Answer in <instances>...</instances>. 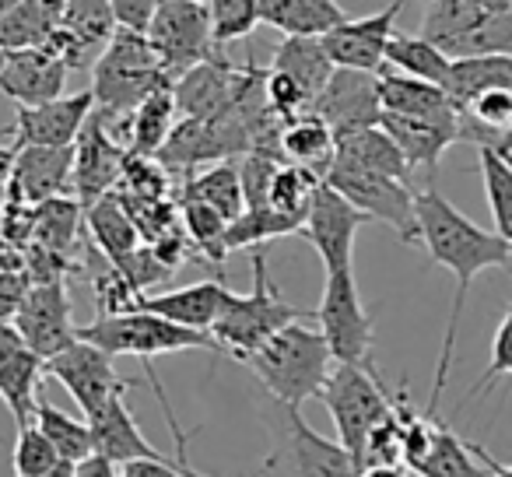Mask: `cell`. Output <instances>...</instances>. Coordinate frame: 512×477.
<instances>
[{
    "label": "cell",
    "mask_w": 512,
    "mask_h": 477,
    "mask_svg": "<svg viewBox=\"0 0 512 477\" xmlns=\"http://www.w3.org/2000/svg\"><path fill=\"white\" fill-rule=\"evenodd\" d=\"M414 221H418V243H425L432 264L446 267V271L456 278L453 309H449L439 365H435L432 400H428V407H425L428 414H435L439 411L442 390H446V379H449V362H453L456 334H460L463 309H467L470 281H474L477 274L491 271V267L512 271V246L505 243L498 232H484L477 221H470L463 211H456L435 186L414 190Z\"/></svg>",
    "instance_id": "6da1fadb"
},
{
    "label": "cell",
    "mask_w": 512,
    "mask_h": 477,
    "mask_svg": "<svg viewBox=\"0 0 512 477\" xmlns=\"http://www.w3.org/2000/svg\"><path fill=\"white\" fill-rule=\"evenodd\" d=\"M242 365L253 372L271 400L302 407L306 400L320 397L323 383L334 369V355L320 330L295 320L267 337L256 351H249Z\"/></svg>",
    "instance_id": "7a4b0ae2"
},
{
    "label": "cell",
    "mask_w": 512,
    "mask_h": 477,
    "mask_svg": "<svg viewBox=\"0 0 512 477\" xmlns=\"http://www.w3.org/2000/svg\"><path fill=\"white\" fill-rule=\"evenodd\" d=\"M162 85H172V78L165 74L162 60L144 32L116 29V36L92 64L95 113L106 123L113 116L127 123L130 113Z\"/></svg>",
    "instance_id": "3957f363"
},
{
    "label": "cell",
    "mask_w": 512,
    "mask_h": 477,
    "mask_svg": "<svg viewBox=\"0 0 512 477\" xmlns=\"http://www.w3.org/2000/svg\"><path fill=\"white\" fill-rule=\"evenodd\" d=\"M78 337L95 348H102L106 355L120 358H144V369H148V383L155 390L158 404L165 400V390L158 383V376L151 372V362L158 355H172V351H190V348H204V351H218L211 334L204 330H190L179 327V323L165 320V316L144 313V309H127V313H102L99 320H92L88 327H78Z\"/></svg>",
    "instance_id": "277c9868"
},
{
    "label": "cell",
    "mask_w": 512,
    "mask_h": 477,
    "mask_svg": "<svg viewBox=\"0 0 512 477\" xmlns=\"http://www.w3.org/2000/svg\"><path fill=\"white\" fill-rule=\"evenodd\" d=\"M271 428V453L264 460V477H358L362 463L337 439H323L306 425L302 407L271 400L264 407Z\"/></svg>",
    "instance_id": "5b68a950"
},
{
    "label": "cell",
    "mask_w": 512,
    "mask_h": 477,
    "mask_svg": "<svg viewBox=\"0 0 512 477\" xmlns=\"http://www.w3.org/2000/svg\"><path fill=\"white\" fill-rule=\"evenodd\" d=\"M299 316H302L299 309L288 306V302L278 295L271 274H267L264 246H256L253 292L228 295L225 309H221V316L211 327V337H214V344H218V351H225V355H232L235 362H242L249 351H256L267 337L278 334V330L288 327V323H295Z\"/></svg>",
    "instance_id": "8992f818"
},
{
    "label": "cell",
    "mask_w": 512,
    "mask_h": 477,
    "mask_svg": "<svg viewBox=\"0 0 512 477\" xmlns=\"http://www.w3.org/2000/svg\"><path fill=\"white\" fill-rule=\"evenodd\" d=\"M330 421L337 428V442L365 467V442L369 432L390 414L393 390L376 372V365H337L330 369L327 383L320 390Z\"/></svg>",
    "instance_id": "52a82bcc"
},
{
    "label": "cell",
    "mask_w": 512,
    "mask_h": 477,
    "mask_svg": "<svg viewBox=\"0 0 512 477\" xmlns=\"http://www.w3.org/2000/svg\"><path fill=\"white\" fill-rule=\"evenodd\" d=\"M316 330L323 334L337 365L372 362L376 327H372V316L365 309L351 267L327 274V288H323L320 309H316Z\"/></svg>",
    "instance_id": "ba28073f"
},
{
    "label": "cell",
    "mask_w": 512,
    "mask_h": 477,
    "mask_svg": "<svg viewBox=\"0 0 512 477\" xmlns=\"http://www.w3.org/2000/svg\"><path fill=\"white\" fill-rule=\"evenodd\" d=\"M330 186L341 197H348L369 221H383L393 232H400L404 243H418V221H414V190L404 179L383 176V172L362 169L351 162H334L323 172Z\"/></svg>",
    "instance_id": "9c48e42d"
},
{
    "label": "cell",
    "mask_w": 512,
    "mask_h": 477,
    "mask_svg": "<svg viewBox=\"0 0 512 477\" xmlns=\"http://www.w3.org/2000/svg\"><path fill=\"white\" fill-rule=\"evenodd\" d=\"M148 43L155 46L165 74L172 81L190 67L221 53L211 32V15L204 0H162L148 25Z\"/></svg>",
    "instance_id": "30bf717a"
},
{
    "label": "cell",
    "mask_w": 512,
    "mask_h": 477,
    "mask_svg": "<svg viewBox=\"0 0 512 477\" xmlns=\"http://www.w3.org/2000/svg\"><path fill=\"white\" fill-rule=\"evenodd\" d=\"M46 376L57 379L67 393L74 397V404L81 407V414L95 418L106 411L113 400H120L130 390V379H123L116 372V358L106 355L102 348L88 341H74L71 348H64L60 355L46 358Z\"/></svg>",
    "instance_id": "8fae6325"
},
{
    "label": "cell",
    "mask_w": 512,
    "mask_h": 477,
    "mask_svg": "<svg viewBox=\"0 0 512 477\" xmlns=\"http://www.w3.org/2000/svg\"><path fill=\"white\" fill-rule=\"evenodd\" d=\"M365 221L369 218L323 179V183L316 186L313 200H309V211H306V218H302L299 235L320 253L323 267H327V274H330V271H341V267H351L355 235Z\"/></svg>",
    "instance_id": "7c38bea8"
},
{
    "label": "cell",
    "mask_w": 512,
    "mask_h": 477,
    "mask_svg": "<svg viewBox=\"0 0 512 477\" xmlns=\"http://www.w3.org/2000/svg\"><path fill=\"white\" fill-rule=\"evenodd\" d=\"M313 109L334 137L355 134L365 127H379L383 102H379V74L355 71V67H334L323 92L313 99Z\"/></svg>",
    "instance_id": "4fadbf2b"
},
{
    "label": "cell",
    "mask_w": 512,
    "mask_h": 477,
    "mask_svg": "<svg viewBox=\"0 0 512 477\" xmlns=\"http://www.w3.org/2000/svg\"><path fill=\"white\" fill-rule=\"evenodd\" d=\"M95 109L92 88L60 99L39 102V106H18L15 127H11V151L18 148H71L85 130Z\"/></svg>",
    "instance_id": "5bb4252c"
},
{
    "label": "cell",
    "mask_w": 512,
    "mask_h": 477,
    "mask_svg": "<svg viewBox=\"0 0 512 477\" xmlns=\"http://www.w3.org/2000/svg\"><path fill=\"white\" fill-rule=\"evenodd\" d=\"M15 327L43 362L71 348L78 341V327L71 320V299H67L64 281H32L29 295H25L22 309L15 316Z\"/></svg>",
    "instance_id": "9a60e30c"
},
{
    "label": "cell",
    "mask_w": 512,
    "mask_h": 477,
    "mask_svg": "<svg viewBox=\"0 0 512 477\" xmlns=\"http://www.w3.org/2000/svg\"><path fill=\"white\" fill-rule=\"evenodd\" d=\"M123 165H127V151L109 134V123L92 109L85 130H81L78 141H74L71 183H74V193H78V204L92 207L95 200L113 193V186L123 179Z\"/></svg>",
    "instance_id": "2e32d148"
},
{
    "label": "cell",
    "mask_w": 512,
    "mask_h": 477,
    "mask_svg": "<svg viewBox=\"0 0 512 477\" xmlns=\"http://www.w3.org/2000/svg\"><path fill=\"white\" fill-rule=\"evenodd\" d=\"M407 0H393L379 15L365 18H344L337 29L323 36L334 67H355V71L379 74L386 67V46L397 32V15L404 11Z\"/></svg>",
    "instance_id": "e0dca14e"
},
{
    "label": "cell",
    "mask_w": 512,
    "mask_h": 477,
    "mask_svg": "<svg viewBox=\"0 0 512 477\" xmlns=\"http://www.w3.org/2000/svg\"><path fill=\"white\" fill-rule=\"evenodd\" d=\"M116 36V18L109 0H71L60 18V25L46 39V50H53L71 71L92 67L99 53Z\"/></svg>",
    "instance_id": "ac0fdd59"
},
{
    "label": "cell",
    "mask_w": 512,
    "mask_h": 477,
    "mask_svg": "<svg viewBox=\"0 0 512 477\" xmlns=\"http://www.w3.org/2000/svg\"><path fill=\"white\" fill-rule=\"evenodd\" d=\"M379 127L397 141L400 155H404L411 176L418 169L435 172L439 158L453 148L456 141H463V120L460 109L449 116H397V113H383L379 116Z\"/></svg>",
    "instance_id": "d6986e66"
},
{
    "label": "cell",
    "mask_w": 512,
    "mask_h": 477,
    "mask_svg": "<svg viewBox=\"0 0 512 477\" xmlns=\"http://www.w3.org/2000/svg\"><path fill=\"white\" fill-rule=\"evenodd\" d=\"M67 71L71 67L46 46H29V50H8V67L0 74V92L15 99L18 106H39L64 95Z\"/></svg>",
    "instance_id": "ffe728a7"
},
{
    "label": "cell",
    "mask_w": 512,
    "mask_h": 477,
    "mask_svg": "<svg viewBox=\"0 0 512 477\" xmlns=\"http://www.w3.org/2000/svg\"><path fill=\"white\" fill-rule=\"evenodd\" d=\"M235 78H239V67H232V60H225L221 53H214L211 60L179 74L172 81L179 116L183 120H214L232 99Z\"/></svg>",
    "instance_id": "44dd1931"
},
{
    "label": "cell",
    "mask_w": 512,
    "mask_h": 477,
    "mask_svg": "<svg viewBox=\"0 0 512 477\" xmlns=\"http://www.w3.org/2000/svg\"><path fill=\"white\" fill-rule=\"evenodd\" d=\"M11 193L22 204H43L60 197L74 176V144L71 148H18L11 158Z\"/></svg>",
    "instance_id": "7402d4cb"
},
{
    "label": "cell",
    "mask_w": 512,
    "mask_h": 477,
    "mask_svg": "<svg viewBox=\"0 0 512 477\" xmlns=\"http://www.w3.org/2000/svg\"><path fill=\"white\" fill-rule=\"evenodd\" d=\"M228 295L232 292H228L221 281H197V285L169 288V292H158V295H137L134 309L165 316V320L179 323V327L211 334L214 320H218L221 309H225Z\"/></svg>",
    "instance_id": "603a6c76"
},
{
    "label": "cell",
    "mask_w": 512,
    "mask_h": 477,
    "mask_svg": "<svg viewBox=\"0 0 512 477\" xmlns=\"http://www.w3.org/2000/svg\"><path fill=\"white\" fill-rule=\"evenodd\" d=\"M256 8H260V22L285 36L323 39L344 18H351L337 0H256Z\"/></svg>",
    "instance_id": "cb8c5ba5"
},
{
    "label": "cell",
    "mask_w": 512,
    "mask_h": 477,
    "mask_svg": "<svg viewBox=\"0 0 512 477\" xmlns=\"http://www.w3.org/2000/svg\"><path fill=\"white\" fill-rule=\"evenodd\" d=\"M407 470L414 477H491L477 456V442H463L446 421H435L432 442Z\"/></svg>",
    "instance_id": "d4e9b609"
},
{
    "label": "cell",
    "mask_w": 512,
    "mask_h": 477,
    "mask_svg": "<svg viewBox=\"0 0 512 477\" xmlns=\"http://www.w3.org/2000/svg\"><path fill=\"white\" fill-rule=\"evenodd\" d=\"M85 221L92 228V239L102 253L109 257V264L123 267L137 250H141V228L134 225L130 211L123 207V200L116 193H106L102 200H95L92 207H85Z\"/></svg>",
    "instance_id": "484cf974"
},
{
    "label": "cell",
    "mask_w": 512,
    "mask_h": 477,
    "mask_svg": "<svg viewBox=\"0 0 512 477\" xmlns=\"http://www.w3.org/2000/svg\"><path fill=\"white\" fill-rule=\"evenodd\" d=\"M379 102H383V113L397 116H449L456 113L453 99L446 95L442 85L432 81L411 78V74L400 71H379Z\"/></svg>",
    "instance_id": "4316f807"
},
{
    "label": "cell",
    "mask_w": 512,
    "mask_h": 477,
    "mask_svg": "<svg viewBox=\"0 0 512 477\" xmlns=\"http://www.w3.org/2000/svg\"><path fill=\"white\" fill-rule=\"evenodd\" d=\"M446 95L456 109L470 106L477 95L512 88V53H491V57H460L449 64V74L442 81Z\"/></svg>",
    "instance_id": "83f0119b"
},
{
    "label": "cell",
    "mask_w": 512,
    "mask_h": 477,
    "mask_svg": "<svg viewBox=\"0 0 512 477\" xmlns=\"http://www.w3.org/2000/svg\"><path fill=\"white\" fill-rule=\"evenodd\" d=\"M271 67L288 74L292 81H299L309 99H316L330 81V74H334V60H330L323 39L316 36H285L278 43V50H274Z\"/></svg>",
    "instance_id": "f1b7e54d"
},
{
    "label": "cell",
    "mask_w": 512,
    "mask_h": 477,
    "mask_svg": "<svg viewBox=\"0 0 512 477\" xmlns=\"http://www.w3.org/2000/svg\"><path fill=\"white\" fill-rule=\"evenodd\" d=\"M179 123V109H176V95L172 85H162L141 102V106L130 113L127 120V134H130V155H144L155 158L158 148L169 141L172 127Z\"/></svg>",
    "instance_id": "f546056e"
},
{
    "label": "cell",
    "mask_w": 512,
    "mask_h": 477,
    "mask_svg": "<svg viewBox=\"0 0 512 477\" xmlns=\"http://www.w3.org/2000/svg\"><path fill=\"white\" fill-rule=\"evenodd\" d=\"M278 144H281V155L285 158H292L295 165H309V169H316L323 176L327 165L334 162L337 137H334V130H330L327 123L313 113V109H306V113H299V116H292V120L281 123Z\"/></svg>",
    "instance_id": "4dcf8cb0"
},
{
    "label": "cell",
    "mask_w": 512,
    "mask_h": 477,
    "mask_svg": "<svg viewBox=\"0 0 512 477\" xmlns=\"http://www.w3.org/2000/svg\"><path fill=\"white\" fill-rule=\"evenodd\" d=\"M183 197L200 200V204L214 207L221 218L235 221L246 211V200H242V179H239V162L232 158H221L211 162L207 169H193L183 183Z\"/></svg>",
    "instance_id": "1f68e13d"
},
{
    "label": "cell",
    "mask_w": 512,
    "mask_h": 477,
    "mask_svg": "<svg viewBox=\"0 0 512 477\" xmlns=\"http://www.w3.org/2000/svg\"><path fill=\"white\" fill-rule=\"evenodd\" d=\"M334 158L411 183V169H407V162H404V155H400L397 141H393V137L386 134L383 127H365V130H355V134L337 137Z\"/></svg>",
    "instance_id": "d6a6232c"
},
{
    "label": "cell",
    "mask_w": 512,
    "mask_h": 477,
    "mask_svg": "<svg viewBox=\"0 0 512 477\" xmlns=\"http://www.w3.org/2000/svg\"><path fill=\"white\" fill-rule=\"evenodd\" d=\"M32 421H36L39 432H43L46 439L53 442V449L60 453V460L71 463V467H78V463H85V460H92V456H95L92 425H88V421L71 418L67 411H60V407L50 404L43 393L36 397V411H32Z\"/></svg>",
    "instance_id": "836d02e7"
},
{
    "label": "cell",
    "mask_w": 512,
    "mask_h": 477,
    "mask_svg": "<svg viewBox=\"0 0 512 477\" xmlns=\"http://www.w3.org/2000/svg\"><path fill=\"white\" fill-rule=\"evenodd\" d=\"M386 64L400 74H411V78L432 81V85H442L449 74V64L453 60L425 36H411V32H393L390 46H386Z\"/></svg>",
    "instance_id": "e575fe53"
},
{
    "label": "cell",
    "mask_w": 512,
    "mask_h": 477,
    "mask_svg": "<svg viewBox=\"0 0 512 477\" xmlns=\"http://www.w3.org/2000/svg\"><path fill=\"white\" fill-rule=\"evenodd\" d=\"M477 155H481L477 169L484 179V197H488L491 218H495V232L512 246V165L491 144H477Z\"/></svg>",
    "instance_id": "d590c367"
},
{
    "label": "cell",
    "mask_w": 512,
    "mask_h": 477,
    "mask_svg": "<svg viewBox=\"0 0 512 477\" xmlns=\"http://www.w3.org/2000/svg\"><path fill=\"white\" fill-rule=\"evenodd\" d=\"M179 221H183V235L190 239V246L207 260V264L218 267L221 260L228 257V246H225L228 218H221L214 207L183 197L179 200Z\"/></svg>",
    "instance_id": "8d00e7d4"
},
{
    "label": "cell",
    "mask_w": 512,
    "mask_h": 477,
    "mask_svg": "<svg viewBox=\"0 0 512 477\" xmlns=\"http://www.w3.org/2000/svg\"><path fill=\"white\" fill-rule=\"evenodd\" d=\"M495 11L474 8L467 0H425V18H421V36L432 39L435 46H446L453 39H460L463 32H470L474 25H481Z\"/></svg>",
    "instance_id": "74e56055"
},
{
    "label": "cell",
    "mask_w": 512,
    "mask_h": 477,
    "mask_svg": "<svg viewBox=\"0 0 512 477\" xmlns=\"http://www.w3.org/2000/svg\"><path fill=\"white\" fill-rule=\"evenodd\" d=\"M278 235H299V225L274 207H246L235 221H228L225 246L232 250H253V246H267Z\"/></svg>",
    "instance_id": "f35d334b"
},
{
    "label": "cell",
    "mask_w": 512,
    "mask_h": 477,
    "mask_svg": "<svg viewBox=\"0 0 512 477\" xmlns=\"http://www.w3.org/2000/svg\"><path fill=\"white\" fill-rule=\"evenodd\" d=\"M81 214L85 207L78 200H64V197H50L43 204H36L32 214V232H36V243L50 253H64L74 243L81 225Z\"/></svg>",
    "instance_id": "ab89813d"
},
{
    "label": "cell",
    "mask_w": 512,
    "mask_h": 477,
    "mask_svg": "<svg viewBox=\"0 0 512 477\" xmlns=\"http://www.w3.org/2000/svg\"><path fill=\"white\" fill-rule=\"evenodd\" d=\"M323 183V176L309 165H295V162H285L274 176V186H271V204L278 214L292 218L295 225L302 228V218L309 211V200H313L316 186Z\"/></svg>",
    "instance_id": "60d3db41"
},
{
    "label": "cell",
    "mask_w": 512,
    "mask_h": 477,
    "mask_svg": "<svg viewBox=\"0 0 512 477\" xmlns=\"http://www.w3.org/2000/svg\"><path fill=\"white\" fill-rule=\"evenodd\" d=\"M449 60L460 57H491V53H512V11H495L481 25L463 32L460 39L442 46Z\"/></svg>",
    "instance_id": "b9f144b4"
},
{
    "label": "cell",
    "mask_w": 512,
    "mask_h": 477,
    "mask_svg": "<svg viewBox=\"0 0 512 477\" xmlns=\"http://www.w3.org/2000/svg\"><path fill=\"white\" fill-rule=\"evenodd\" d=\"M281 165H285V158L267 148H253L239 158V179H242V200H246V207L271 204V186Z\"/></svg>",
    "instance_id": "7bdbcfd3"
},
{
    "label": "cell",
    "mask_w": 512,
    "mask_h": 477,
    "mask_svg": "<svg viewBox=\"0 0 512 477\" xmlns=\"http://www.w3.org/2000/svg\"><path fill=\"white\" fill-rule=\"evenodd\" d=\"M204 4H207V15H211V32L218 46L246 39L260 25L256 0H204Z\"/></svg>",
    "instance_id": "ee69618b"
},
{
    "label": "cell",
    "mask_w": 512,
    "mask_h": 477,
    "mask_svg": "<svg viewBox=\"0 0 512 477\" xmlns=\"http://www.w3.org/2000/svg\"><path fill=\"white\" fill-rule=\"evenodd\" d=\"M64 467L60 453L53 449V442L46 439L36 428V421L29 425H18V439H15V477H43L50 470Z\"/></svg>",
    "instance_id": "f6af8a7d"
},
{
    "label": "cell",
    "mask_w": 512,
    "mask_h": 477,
    "mask_svg": "<svg viewBox=\"0 0 512 477\" xmlns=\"http://www.w3.org/2000/svg\"><path fill=\"white\" fill-rule=\"evenodd\" d=\"M264 99H267V109H271L281 123L292 120V116H299V113H306V109L313 106V99L302 92L299 81H292L288 74L274 71V67L264 78Z\"/></svg>",
    "instance_id": "bcb514c9"
},
{
    "label": "cell",
    "mask_w": 512,
    "mask_h": 477,
    "mask_svg": "<svg viewBox=\"0 0 512 477\" xmlns=\"http://www.w3.org/2000/svg\"><path fill=\"white\" fill-rule=\"evenodd\" d=\"M498 379H512V309L505 313V320L498 323V330H495L488 369H484V376L477 379L474 386H470V393H467V400H463V404H470L477 393H488L491 386L498 383Z\"/></svg>",
    "instance_id": "7dc6e473"
},
{
    "label": "cell",
    "mask_w": 512,
    "mask_h": 477,
    "mask_svg": "<svg viewBox=\"0 0 512 477\" xmlns=\"http://www.w3.org/2000/svg\"><path fill=\"white\" fill-rule=\"evenodd\" d=\"M365 463H400V467H404V425H400L393 404H390V414L369 432Z\"/></svg>",
    "instance_id": "c3c4849f"
},
{
    "label": "cell",
    "mask_w": 512,
    "mask_h": 477,
    "mask_svg": "<svg viewBox=\"0 0 512 477\" xmlns=\"http://www.w3.org/2000/svg\"><path fill=\"white\" fill-rule=\"evenodd\" d=\"M32 288V274L29 271H11L4 267L0 271V323H11L22 309L25 295Z\"/></svg>",
    "instance_id": "681fc988"
},
{
    "label": "cell",
    "mask_w": 512,
    "mask_h": 477,
    "mask_svg": "<svg viewBox=\"0 0 512 477\" xmlns=\"http://www.w3.org/2000/svg\"><path fill=\"white\" fill-rule=\"evenodd\" d=\"M158 4H162V0H109L116 29L144 32V36H148V25H151V18H155Z\"/></svg>",
    "instance_id": "f907efd6"
},
{
    "label": "cell",
    "mask_w": 512,
    "mask_h": 477,
    "mask_svg": "<svg viewBox=\"0 0 512 477\" xmlns=\"http://www.w3.org/2000/svg\"><path fill=\"white\" fill-rule=\"evenodd\" d=\"M120 477H207L190 467V460H130L120 467Z\"/></svg>",
    "instance_id": "816d5d0a"
},
{
    "label": "cell",
    "mask_w": 512,
    "mask_h": 477,
    "mask_svg": "<svg viewBox=\"0 0 512 477\" xmlns=\"http://www.w3.org/2000/svg\"><path fill=\"white\" fill-rule=\"evenodd\" d=\"M25 348V337L18 334L15 323H0V372L15 362V355Z\"/></svg>",
    "instance_id": "f5cc1de1"
},
{
    "label": "cell",
    "mask_w": 512,
    "mask_h": 477,
    "mask_svg": "<svg viewBox=\"0 0 512 477\" xmlns=\"http://www.w3.org/2000/svg\"><path fill=\"white\" fill-rule=\"evenodd\" d=\"M74 477H120V470H116V463L102 460V456H92V460L74 467Z\"/></svg>",
    "instance_id": "db71d44e"
},
{
    "label": "cell",
    "mask_w": 512,
    "mask_h": 477,
    "mask_svg": "<svg viewBox=\"0 0 512 477\" xmlns=\"http://www.w3.org/2000/svg\"><path fill=\"white\" fill-rule=\"evenodd\" d=\"M358 477H411V470L400 467V463H365Z\"/></svg>",
    "instance_id": "11a10c76"
},
{
    "label": "cell",
    "mask_w": 512,
    "mask_h": 477,
    "mask_svg": "<svg viewBox=\"0 0 512 477\" xmlns=\"http://www.w3.org/2000/svg\"><path fill=\"white\" fill-rule=\"evenodd\" d=\"M477 456H481V460H484V467H488V470H498V474L512 477V463H502V460H495V456H491L488 449H481V446H477Z\"/></svg>",
    "instance_id": "9f6ffc18"
},
{
    "label": "cell",
    "mask_w": 512,
    "mask_h": 477,
    "mask_svg": "<svg viewBox=\"0 0 512 477\" xmlns=\"http://www.w3.org/2000/svg\"><path fill=\"white\" fill-rule=\"evenodd\" d=\"M491 148H495V151H502V155H512V123L502 130V134L495 137V141H491Z\"/></svg>",
    "instance_id": "6f0895ef"
},
{
    "label": "cell",
    "mask_w": 512,
    "mask_h": 477,
    "mask_svg": "<svg viewBox=\"0 0 512 477\" xmlns=\"http://www.w3.org/2000/svg\"><path fill=\"white\" fill-rule=\"evenodd\" d=\"M474 8H484V11H512V0H467Z\"/></svg>",
    "instance_id": "680465c9"
},
{
    "label": "cell",
    "mask_w": 512,
    "mask_h": 477,
    "mask_svg": "<svg viewBox=\"0 0 512 477\" xmlns=\"http://www.w3.org/2000/svg\"><path fill=\"white\" fill-rule=\"evenodd\" d=\"M43 477H74V467H71V463H64V467L50 470V474H43Z\"/></svg>",
    "instance_id": "91938a15"
},
{
    "label": "cell",
    "mask_w": 512,
    "mask_h": 477,
    "mask_svg": "<svg viewBox=\"0 0 512 477\" xmlns=\"http://www.w3.org/2000/svg\"><path fill=\"white\" fill-rule=\"evenodd\" d=\"M15 4H18V0H0V18L8 15V11H11V8H15Z\"/></svg>",
    "instance_id": "94428289"
},
{
    "label": "cell",
    "mask_w": 512,
    "mask_h": 477,
    "mask_svg": "<svg viewBox=\"0 0 512 477\" xmlns=\"http://www.w3.org/2000/svg\"><path fill=\"white\" fill-rule=\"evenodd\" d=\"M4 67H8V50L0 46V74H4Z\"/></svg>",
    "instance_id": "6125c7cd"
},
{
    "label": "cell",
    "mask_w": 512,
    "mask_h": 477,
    "mask_svg": "<svg viewBox=\"0 0 512 477\" xmlns=\"http://www.w3.org/2000/svg\"><path fill=\"white\" fill-rule=\"evenodd\" d=\"M488 474H491V477H505V474H498V470H488Z\"/></svg>",
    "instance_id": "be15d7a7"
}]
</instances>
